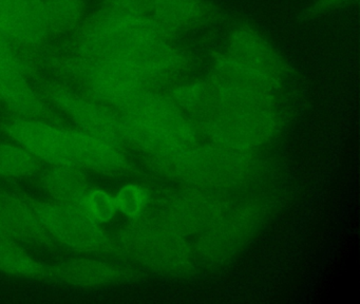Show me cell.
Listing matches in <instances>:
<instances>
[{"label": "cell", "mask_w": 360, "mask_h": 304, "mask_svg": "<svg viewBox=\"0 0 360 304\" xmlns=\"http://www.w3.org/2000/svg\"><path fill=\"white\" fill-rule=\"evenodd\" d=\"M161 25L149 15H124L98 8L71 34L69 53L119 61L136 71L160 51Z\"/></svg>", "instance_id": "6da1fadb"}, {"label": "cell", "mask_w": 360, "mask_h": 304, "mask_svg": "<svg viewBox=\"0 0 360 304\" xmlns=\"http://www.w3.org/2000/svg\"><path fill=\"white\" fill-rule=\"evenodd\" d=\"M0 33L20 51L32 69L49 53L53 42L45 0H0Z\"/></svg>", "instance_id": "7a4b0ae2"}, {"label": "cell", "mask_w": 360, "mask_h": 304, "mask_svg": "<svg viewBox=\"0 0 360 304\" xmlns=\"http://www.w3.org/2000/svg\"><path fill=\"white\" fill-rule=\"evenodd\" d=\"M27 200L56 243L85 253H103L110 249L106 232L83 209L41 202L29 196Z\"/></svg>", "instance_id": "3957f363"}, {"label": "cell", "mask_w": 360, "mask_h": 304, "mask_svg": "<svg viewBox=\"0 0 360 304\" xmlns=\"http://www.w3.org/2000/svg\"><path fill=\"white\" fill-rule=\"evenodd\" d=\"M6 132L20 147L51 165L79 166L75 150L65 130L32 118H14L6 122Z\"/></svg>", "instance_id": "277c9868"}, {"label": "cell", "mask_w": 360, "mask_h": 304, "mask_svg": "<svg viewBox=\"0 0 360 304\" xmlns=\"http://www.w3.org/2000/svg\"><path fill=\"white\" fill-rule=\"evenodd\" d=\"M46 92L48 99L62 108L81 131L115 147L119 145L123 128L104 106L58 86H50Z\"/></svg>", "instance_id": "5b68a950"}, {"label": "cell", "mask_w": 360, "mask_h": 304, "mask_svg": "<svg viewBox=\"0 0 360 304\" xmlns=\"http://www.w3.org/2000/svg\"><path fill=\"white\" fill-rule=\"evenodd\" d=\"M0 226L15 241L35 245L56 243L24 194L0 192Z\"/></svg>", "instance_id": "8992f818"}, {"label": "cell", "mask_w": 360, "mask_h": 304, "mask_svg": "<svg viewBox=\"0 0 360 304\" xmlns=\"http://www.w3.org/2000/svg\"><path fill=\"white\" fill-rule=\"evenodd\" d=\"M79 168L71 165H52L44 173V188L54 203L82 208L91 188L87 175Z\"/></svg>", "instance_id": "52a82bcc"}, {"label": "cell", "mask_w": 360, "mask_h": 304, "mask_svg": "<svg viewBox=\"0 0 360 304\" xmlns=\"http://www.w3.org/2000/svg\"><path fill=\"white\" fill-rule=\"evenodd\" d=\"M25 74L20 68H0V99L18 115L35 120L45 113V106Z\"/></svg>", "instance_id": "ba28073f"}, {"label": "cell", "mask_w": 360, "mask_h": 304, "mask_svg": "<svg viewBox=\"0 0 360 304\" xmlns=\"http://www.w3.org/2000/svg\"><path fill=\"white\" fill-rule=\"evenodd\" d=\"M79 167L102 173H113L123 166L124 158L115 146L83 131L65 130Z\"/></svg>", "instance_id": "9c48e42d"}, {"label": "cell", "mask_w": 360, "mask_h": 304, "mask_svg": "<svg viewBox=\"0 0 360 304\" xmlns=\"http://www.w3.org/2000/svg\"><path fill=\"white\" fill-rule=\"evenodd\" d=\"M45 8L53 39L70 36L86 18V0H45Z\"/></svg>", "instance_id": "30bf717a"}, {"label": "cell", "mask_w": 360, "mask_h": 304, "mask_svg": "<svg viewBox=\"0 0 360 304\" xmlns=\"http://www.w3.org/2000/svg\"><path fill=\"white\" fill-rule=\"evenodd\" d=\"M62 280L79 286H98L110 282L115 270L110 266L92 259H77L67 262L56 270Z\"/></svg>", "instance_id": "8fae6325"}, {"label": "cell", "mask_w": 360, "mask_h": 304, "mask_svg": "<svg viewBox=\"0 0 360 304\" xmlns=\"http://www.w3.org/2000/svg\"><path fill=\"white\" fill-rule=\"evenodd\" d=\"M39 158L22 147L0 144V175L5 177H26L41 171Z\"/></svg>", "instance_id": "7c38bea8"}, {"label": "cell", "mask_w": 360, "mask_h": 304, "mask_svg": "<svg viewBox=\"0 0 360 304\" xmlns=\"http://www.w3.org/2000/svg\"><path fill=\"white\" fill-rule=\"evenodd\" d=\"M0 272L22 276H37L47 272L45 265L31 258L13 239L0 245Z\"/></svg>", "instance_id": "4fadbf2b"}, {"label": "cell", "mask_w": 360, "mask_h": 304, "mask_svg": "<svg viewBox=\"0 0 360 304\" xmlns=\"http://www.w3.org/2000/svg\"><path fill=\"white\" fill-rule=\"evenodd\" d=\"M81 209L98 224L111 221L117 211L115 198L101 189L90 190Z\"/></svg>", "instance_id": "5bb4252c"}, {"label": "cell", "mask_w": 360, "mask_h": 304, "mask_svg": "<svg viewBox=\"0 0 360 304\" xmlns=\"http://www.w3.org/2000/svg\"><path fill=\"white\" fill-rule=\"evenodd\" d=\"M117 210L127 217H138L146 206L147 194L141 186L129 184L124 186L115 196Z\"/></svg>", "instance_id": "9a60e30c"}, {"label": "cell", "mask_w": 360, "mask_h": 304, "mask_svg": "<svg viewBox=\"0 0 360 304\" xmlns=\"http://www.w3.org/2000/svg\"><path fill=\"white\" fill-rule=\"evenodd\" d=\"M4 67L20 68L26 73L30 70L20 51L5 35L0 33V68Z\"/></svg>", "instance_id": "2e32d148"}, {"label": "cell", "mask_w": 360, "mask_h": 304, "mask_svg": "<svg viewBox=\"0 0 360 304\" xmlns=\"http://www.w3.org/2000/svg\"><path fill=\"white\" fill-rule=\"evenodd\" d=\"M10 238L9 236H7V234H5V232H0V245L3 244V243H5L6 241L9 240Z\"/></svg>", "instance_id": "e0dca14e"}, {"label": "cell", "mask_w": 360, "mask_h": 304, "mask_svg": "<svg viewBox=\"0 0 360 304\" xmlns=\"http://www.w3.org/2000/svg\"><path fill=\"white\" fill-rule=\"evenodd\" d=\"M0 101H1V99H0Z\"/></svg>", "instance_id": "ac0fdd59"}]
</instances>
